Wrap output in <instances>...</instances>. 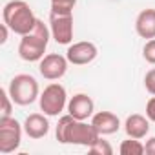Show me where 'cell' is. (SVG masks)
I'll list each match as a JSON object with an SVG mask.
<instances>
[{
	"instance_id": "1",
	"label": "cell",
	"mask_w": 155,
	"mask_h": 155,
	"mask_svg": "<svg viewBox=\"0 0 155 155\" xmlns=\"http://www.w3.org/2000/svg\"><path fill=\"white\" fill-rule=\"evenodd\" d=\"M55 137L62 144H79L90 148L101 135L91 122L88 124L86 120H79L68 113L58 119V124L55 128Z\"/></svg>"
},
{
	"instance_id": "2",
	"label": "cell",
	"mask_w": 155,
	"mask_h": 155,
	"mask_svg": "<svg viewBox=\"0 0 155 155\" xmlns=\"http://www.w3.org/2000/svg\"><path fill=\"white\" fill-rule=\"evenodd\" d=\"M51 37V29L38 18L33 31L24 35L18 44V57L26 62H40L46 55V48Z\"/></svg>"
},
{
	"instance_id": "3",
	"label": "cell",
	"mask_w": 155,
	"mask_h": 155,
	"mask_svg": "<svg viewBox=\"0 0 155 155\" xmlns=\"http://www.w3.org/2000/svg\"><path fill=\"white\" fill-rule=\"evenodd\" d=\"M2 18H4V24H8L9 29L20 37L31 33L38 20L33 15V9L29 8V4L24 2V0H11V2H8L2 9Z\"/></svg>"
},
{
	"instance_id": "4",
	"label": "cell",
	"mask_w": 155,
	"mask_h": 155,
	"mask_svg": "<svg viewBox=\"0 0 155 155\" xmlns=\"http://www.w3.org/2000/svg\"><path fill=\"white\" fill-rule=\"evenodd\" d=\"M8 91H9V95H11V99L17 106H29L40 97L37 79L33 75H28V73L15 75L9 82Z\"/></svg>"
},
{
	"instance_id": "5",
	"label": "cell",
	"mask_w": 155,
	"mask_h": 155,
	"mask_svg": "<svg viewBox=\"0 0 155 155\" xmlns=\"http://www.w3.org/2000/svg\"><path fill=\"white\" fill-rule=\"evenodd\" d=\"M38 102H40V111H44L48 117H58L64 111V108H68L66 88L58 82L46 86L38 97Z\"/></svg>"
},
{
	"instance_id": "6",
	"label": "cell",
	"mask_w": 155,
	"mask_h": 155,
	"mask_svg": "<svg viewBox=\"0 0 155 155\" xmlns=\"http://www.w3.org/2000/svg\"><path fill=\"white\" fill-rule=\"evenodd\" d=\"M20 122L13 117H0V153H13L18 150L22 140Z\"/></svg>"
},
{
	"instance_id": "7",
	"label": "cell",
	"mask_w": 155,
	"mask_h": 155,
	"mask_svg": "<svg viewBox=\"0 0 155 155\" xmlns=\"http://www.w3.org/2000/svg\"><path fill=\"white\" fill-rule=\"evenodd\" d=\"M49 29L51 37L57 44L69 46L73 40V15H60L49 13Z\"/></svg>"
},
{
	"instance_id": "8",
	"label": "cell",
	"mask_w": 155,
	"mask_h": 155,
	"mask_svg": "<svg viewBox=\"0 0 155 155\" xmlns=\"http://www.w3.org/2000/svg\"><path fill=\"white\" fill-rule=\"evenodd\" d=\"M68 64H69L68 57H62L58 53H49L38 62V71L48 81H58L66 75Z\"/></svg>"
},
{
	"instance_id": "9",
	"label": "cell",
	"mask_w": 155,
	"mask_h": 155,
	"mask_svg": "<svg viewBox=\"0 0 155 155\" xmlns=\"http://www.w3.org/2000/svg\"><path fill=\"white\" fill-rule=\"evenodd\" d=\"M99 55V49L93 42H88V40H82V42H75L68 48L66 51V57L69 60V64L73 66H86L90 62H93Z\"/></svg>"
},
{
	"instance_id": "10",
	"label": "cell",
	"mask_w": 155,
	"mask_h": 155,
	"mask_svg": "<svg viewBox=\"0 0 155 155\" xmlns=\"http://www.w3.org/2000/svg\"><path fill=\"white\" fill-rule=\"evenodd\" d=\"M93 111H95V102L86 93H77L68 101V113L79 120H88L90 117H93Z\"/></svg>"
},
{
	"instance_id": "11",
	"label": "cell",
	"mask_w": 155,
	"mask_h": 155,
	"mask_svg": "<svg viewBox=\"0 0 155 155\" xmlns=\"http://www.w3.org/2000/svg\"><path fill=\"white\" fill-rule=\"evenodd\" d=\"M91 124L93 128L99 131V135H113L119 131L120 128V120L115 113L111 111H99V113H93L91 117Z\"/></svg>"
},
{
	"instance_id": "12",
	"label": "cell",
	"mask_w": 155,
	"mask_h": 155,
	"mask_svg": "<svg viewBox=\"0 0 155 155\" xmlns=\"http://www.w3.org/2000/svg\"><path fill=\"white\" fill-rule=\"evenodd\" d=\"M24 131L29 139H42L49 131V120L46 119V113H31L24 120Z\"/></svg>"
},
{
	"instance_id": "13",
	"label": "cell",
	"mask_w": 155,
	"mask_h": 155,
	"mask_svg": "<svg viewBox=\"0 0 155 155\" xmlns=\"http://www.w3.org/2000/svg\"><path fill=\"white\" fill-rule=\"evenodd\" d=\"M135 31L140 38H155V9H142L135 18Z\"/></svg>"
},
{
	"instance_id": "14",
	"label": "cell",
	"mask_w": 155,
	"mask_h": 155,
	"mask_svg": "<svg viewBox=\"0 0 155 155\" xmlns=\"http://www.w3.org/2000/svg\"><path fill=\"white\" fill-rule=\"evenodd\" d=\"M124 131L131 139H144L148 135V131H150V119L140 115V113H133V115H130L126 119Z\"/></svg>"
},
{
	"instance_id": "15",
	"label": "cell",
	"mask_w": 155,
	"mask_h": 155,
	"mask_svg": "<svg viewBox=\"0 0 155 155\" xmlns=\"http://www.w3.org/2000/svg\"><path fill=\"white\" fill-rule=\"evenodd\" d=\"M119 151H120V155H142L144 153V144L140 142V139L128 137L126 140H122Z\"/></svg>"
},
{
	"instance_id": "16",
	"label": "cell",
	"mask_w": 155,
	"mask_h": 155,
	"mask_svg": "<svg viewBox=\"0 0 155 155\" xmlns=\"http://www.w3.org/2000/svg\"><path fill=\"white\" fill-rule=\"evenodd\" d=\"M77 0H51V11L60 15H73Z\"/></svg>"
},
{
	"instance_id": "17",
	"label": "cell",
	"mask_w": 155,
	"mask_h": 155,
	"mask_svg": "<svg viewBox=\"0 0 155 155\" xmlns=\"http://www.w3.org/2000/svg\"><path fill=\"white\" fill-rule=\"evenodd\" d=\"M88 150H90V153H93V155H111V153H113L111 144H110L108 140H104L102 135H101V137L95 140V144H91Z\"/></svg>"
},
{
	"instance_id": "18",
	"label": "cell",
	"mask_w": 155,
	"mask_h": 155,
	"mask_svg": "<svg viewBox=\"0 0 155 155\" xmlns=\"http://www.w3.org/2000/svg\"><path fill=\"white\" fill-rule=\"evenodd\" d=\"M0 97H2V115L0 117H11V110H13V99L9 95L8 90H0Z\"/></svg>"
},
{
	"instance_id": "19",
	"label": "cell",
	"mask_w": 155,
	"mask_h": 155,
	"mask_svg": "<svg viewBox=\"0 0 155 155\" xmlns=\"http://www.w3.org/2000/svg\"><path fill=\"white\" fill-rule=\"evenodd\" d=\"M142 57H144L146 62H150V64L155 66V38H150V40L144 44V48H142Z\"/></svg>"
},
{
	"instance_id": "20",
	"label": "cell",
	"mask_w": 155,
	"mask_h": 155,
	"mask_svg": "<svg viewBox=\"0 0 155 155\" xmlns=\"http://www.w3.org/2000/svg\"><path fill=\"white\" fill-rule=\"evenodd\" d=\"M144 88H146L148 93L155 95V68L146 73V77H144Z\"/></svg>"
},
{
	"instance_id": "21",
	"label": "cell",
	"mask_w": 155,
	"mask_h": 155,
	"mask_svg": "<svg viewBox=\"0 0 155 155\" xmlns=\"http://www.w3.org/2000/svg\"><path fill=\"white\" fill-rule=\"evenodd\" d=\"M146 117H148L151 122H155V95L146 102Z\"/></svg>"
},
{
	"instance_id": "22",
	"label": "cell",
	"mask_w": 155,
	"mask_h": 155,
	"mask_svg": "<svg viewBox=\"0 0 155 155\" xmlns=\"http://www.w3.org/2000/svg\"><path fill=\"white\" fill-rule=\"evenodd\" d=\"M144 153L148 155H155V137H150L144 144Z\"/></svg>"
},
{
	"instance_id": "23",
	"label": "cell",
	"mask_w": 155,
	"mask_h": 155,
	"mask_svg": "<svg viewBox=\"0 0 155 155\" xmlns=\"http://www.w3.org/2000/svg\"><path fill=\"white\" fill-rule=\"evenodd\" d=\"M9 26L8 24H2L0 26V44H6L8 42V35H9Z\"/></svg>"
}]
</instances>
